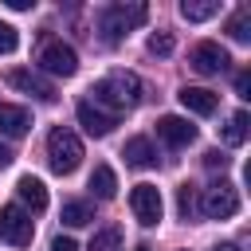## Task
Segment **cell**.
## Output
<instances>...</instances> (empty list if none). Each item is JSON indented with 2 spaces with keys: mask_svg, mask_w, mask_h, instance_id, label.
I'll use <instances>...</instances> for the list:
<instances>
[{
  "mask_svg": "<svg viewBox=\"0 0 251 251\" xmlns=\"http://www.w3.org/2000/svg\"><path fill=\"white\" fill-rule=\"evenodd\" d=\"M94 98V106L102 110V106H110V114L118 118L122 110H129V106H137L141 102V78L133 75V71H110L106 78H98L94 82V90H90Z\"/></svg>",
  "mask_w": 251,
  "mask_h": 251,
  "instance_id": "cell-1",
  "label": "cell"
},
{
  "mask_svg": "<svg viewBox=\"0 0 251 251\" xmlns=\"http://www.w3.org/2000/svg\"><path fill=\"white\" fill-rule=\"evenodd\" d=\"M145 16H149V8L145 4H106L102 12H98V27H102V35L110 39V43H118L122 35H129L133 27H141L145 24Z\"/></svg>",
  "mask_w": 251,
  "mask_h": 251,
  "instance_id": "cell-2",
  "label": "cell"
},
{
  "mask_svg": "<svg viewBox=\"0 0 251 251\" xmlns=\"http://www.w3.org/2000/svg\"><path fill=\"white\" fill-rule=\"evenodd\" d=\"M47 161H51V169H55L59 176L75 173V169L82 165V141H78V133L67 129V126H55V129L47 133Z\"/></svg>",
  "mask_w": 251,
  "mask_h": 251,
  "instance_id": "cell-3",
  "label": "cell"
},
{
  "mask_svg": "<svg viewBox=\"0 0 251 251\" xmlns=\"http://www.w3.org/2000/svg\"><path fill=\"white\" fill-rule=\"evenodd\" d=\"M200 212H204L208 220H231V216L239 212V192H235V184H231V180L208 184V188H204V200H200Z\"/></svg>",
  "mask_w": 251,
  "mask_h": 251,
  "instance_id": "cell-4",
  "label": "cell"
},
{
  "mask_svg": "<svg viewBox=\"0 0 251 251\" xmlns=\"http://www.w3.org/2000/svg\"><path fill=\"white\" fill-rule=\"evenodd\" d=\"M39 67H43L47 75L71 78V75L78 71V55H75L71 43H63V39H47V43L39 47Z\"/></svg>",
  "mask_w": 251,
  "mask_h": 251,
  "instance_id": "cell-5",
  "label": "cell"
},
{
  "mask_svg": "<svg viewBox=\"0 0 251 251\" xmlns=\"http://www.w3.org/2000/svg\"><path fill=\"white\" fill-rule=\"evenodd\" d=\"M35 235V224H31V212H24L20 204H8L0 208V239H8L12 247H27Z\"/></svg>",
  "mask_w": 251,
  "mask_h": 251,
  "instance_id": "cell-6",
  "label": "cell"
},
{
  "mask_svg": "<svg viewBox=\"0 0 251 251\" xmlns=\"http://www.w3.org/2000/svg\"><path fill=\"white\" fill-rule=\"evenodd\" d=\"M129 208H133L137 224L157 227V224H161V212H165L161 188H157V184H133V192H129Z\"/></svg>",
  "mask_w": 251,
  "mask_h": 251,
  "instance_id": "cell-7",
  "label": "cell"
},
{
  "mask_svg": "<svg viewBox=\"0 0 251 251\" xmlns=\"http://www.w3.org/2000/svg\"><path fill=\"white\" fill-rule=\"evenodd\" d=\"M157 137L165 145H173V149H184V145L196 141V126L188 118H180V114H161L157 118Z\"/></svg>",
  "mask_w": 251,
  "mask_h": 251,
  "instance_id": "cell-8",
  "label": "cell"
},
{
  "mask_svg": "<svg viewBox=\"0 0 251 251\" xmlns=\"http://www.w3.org/2000/svg\"><path fill=\"white\" fill-rule=\"evenodd\" d=\"M188 63H192V71L196 75H220V71H227V51L220 47V43H212V39H204V43H196L192 47V55H188Z\"/></svg>",
  "mask_w": 251,
  "mask_h": 251,
  "instance_id": "cell-9",
  "label": "cell"
},
{
  "mask_svg": "<svg viewBox=\"0 0 251 251\" xmlns=\"http://www.w3.org/2000/svg\"><path fill=\"white\" fill-rule=\"evenodd\" d=\"M75 114H78V126H82L90 137H106V133L118 126V118H114L110 110H98L90 98H82V102L75 106Z\"/></svg>",
  "mask_w": 251,
  "mask_h": 251,
  "instance_id": "cell-10",
  "label": "cell"
},
{
  "mask_svg": "<svg viewBox=\"0 0 251 251\" xmlns=\"http://www.w3.org/2000/svg\"><path fill=\"white\" fill-rule=\"evenodd\" d=\"M8 86L24 90V94H31V98H39V102H55V86H51L43 75H35V71H24V67L8 71Z\"/></svg>",
  "mask_w": 251,
  "mask_h": 251,
  "instance_id": "cell-11",
  "label": "cell"
},
{
  "mask_svg": "<svg viewBox=\"0 0 251 251\" xmlns=\"http://www.w3.org/2000/svg\"><path fill=\"white\" fill-rule=\"evenodd\" d=\"M176 98H180V106H184L188 114H200V118L216 114V106H220V94L208 90V86H180Z\"/></svg>",
  "mask_w": 251,
  "mask_h": 251,
  "instance_id": "cell-12",
  "label": "cell"
},
{
  "mask_svg": "<svg viewBox=\"0 0 251 251\" xmlns=\"http://www.w3.org/2000/svg\"><path fill=\"white\" fill-rule=\"evenodd\" d=\"M122 157H126V165H129V169H157V161H161L149 137H129V141H126V149H122Z\"/></svg>",
  "mask_w": 251,
  "mask_h": 251,
  "instance_id": "cell-13",
  "label": "cell"
},
{
  "mask_svg": "<svg viewBox=\"0 0 251 251\" xmlns=\"http://www.w3.org/2000/svg\"><path fill=\"white\" fill-rule=\"evenodd\" d=\"M31 129V114L24 106H12V102H0V133L8 137H24Z\"/></svg>",
  "mask_w": 251,
  "mask_h": 251,
  "instance_id": "cell-14",
  "label": "cell"
},
{
  "mask_svg": "<svg viewBox=\"0 0 251 251\" xmlns=\"http://www.w3.org/2000/svg\"><path fill=\"white\" fill-rule=\"evenodd\" d=\"M16 192H20V200H24L31 212H43V208H47V188H43L39 176H31V173L20 176V180H16Z\"/></svg>",
  "mask_w": 251,
  "mask_h": 251,
  "instance_id": "cell-15",
  "label": "cell"
},
{
  "mask_svg": "<svg viewBox=\"0 0 251 251\" xmlns=\"http://www.w3.org/2000/svg\"><path fill=\"white\" fill-rule=\"evenodd\" d=\"M90 192H94L98 200H110V196L118 192V176H114L110 165H94V173H90Z\"/></svg>",
  "mask_w": 251,
  "mask_h": 251,
  "instance_id": "cell-16",
  "label": "cell"
},
{
  "mask_svg": "<svg viewBox=\"0 0 251 251\" xmlns=\"http://www.w3.org/2000/svg\"><path fill=\"white\" fill-rule=\"evenodd\" d=\"M180 16H184L188 24H204V20L220 16V0H184V4H180Z\"/></svg>",
  "mask_w": 251,
  "mask_h": 251,
  "instance_id": "cell-17",
  "label": "cell"
},
{
  "mask_svg": "<svg viewBox=\"0 0 251 251\" xmlns=\"http://www.w3.org/2000/svg\"><path fill=\"white\" fill-rule=\"evenodd\" d=\"M247 133H251V118H247V110H235L227 118V126H224V141L227 145H243Z\"/></svg>",
  "mask_w": 251,
  "mask_h": 251,
  "instance_id": "cell-18",
  "label": "cell"
},
{
  "mask_svg": "<svg viewBox=\"0 0 251 251\" xmlns=\"http://www.w3.org/2000/svg\"><path fill=\"white\" fill-rule=\"evenodd\" d=\"M67 227H86L90 220H94V208L86 204V200H67L63 204V216H59Z\"/></svg>",
  "mask_w": 251,
  "mask_h": 251,
  "instance_id": "cell-19",
  "label": "cell"
},
{
  "mask_svg": "<svg viewBox=\"0 0 251 251\" xmlns=\"http://www.w3.org/2000/svg\"><path fill=\"white\" fill-rule=\"evenodd\" d=\"M224 31H227L235 43H247V39H251V8H247V4H243V8H235V16L227 20V27H224Z\"/></svg>",
  "mask_w": 251,
  "mask_h": 251,
  "instance_id": "cell-20",
  "label": "cell"
},
{
  "mask_svg": "<svg viewBox=\"0 0 251 251\" xmlns=\"http://www.w3.org/2000/svg\"><path fill=\"white\" fill-rule=\"evenodd\" d=\"M90 251H122V227H102V231H94V239H90Z\"/></svg>",
  "mask_w": 251,
  "mask_h": 251,
  "instance_id": "cell-21",
  "label": "cell"
},
{
  "mask_svg": "<svg viewBox=\"0 0 251 251\" xmlns=\"http://www.w3.org/2000/svg\"><path fill=\"white\" fill-rule=\"evenodd\" d=\"M196 208H200V200H196V184H180V188H176V212H180V220H192Z\"/></svg>",
  "mask_w": 251,
  "mask_h": 251,
  "instance_id": "cell-22",
  "label": "cell"
},
{
  "mask_svg": "<svg viewBox=\"0 0 251 251\" xmlns=\"http://www.w3.org/2000/svg\"><path fill=\"white\" fill-rule=\"evenodd\" d=\"M145 47H149V55H161V59L173 55V31H153Z\"/></svg>",
  "mask_w": 251,
  "mask_h": 251,
  "instance_id": "cell-23",
  "label": "cell"
},
{
  "mask_svg": "<svg viewBox=\"0 0 251 251\" xmlns=\"http://www.w3.org/2000/svg\"><path fill=\"white\" fill-rule=\"evenodd\" d=\"M16 47H20V35H16V27L0 20V55H12Z\"/></svg>",
  "mask_w": 251,
  "mask_h": 251,
  "instance_id": "cell-24",
  "label": "cell"
},
{
  "mask_svg": "<svg viewBox=\"0 0 251 251\" xmlns=\"http://www.w3.org/2000/svg\"><path fill=\"white\" fill-rule=\"evenodd\" d=\"M227 161H231V157L220 153V149H208V153H204V165H208V169H227Z\"/></svg>",
  "mask_w": 251,
  "mask_h": 251,
  "instance_id": "cell-25",
  "label": "cell"
},
{
  "mask_svg": "<svg viewBox=\"0 0 251 251\" xmlns=\"http://www.w3.org/2000/svg\"><path fill=\"white\" fill-rule=\"evenodd\" d=\"M247 90H251V75H247V71H239V75H235V94H239V98H247Z\"/></svg>",
  "mask_w": 251,
  "mask_h": 251,
  "instance_id": "cell-26",
  "label": "cell"
},
{
  "mask_svg": "<svg viewBox=\"0 0 251 251\" xmlns=\"http://www.w3.org/2000/svg\"><path fill=\"white\" fill-rule=\"evenodd\" d=\"M51 251H78V243H75L71 235H55V243H51Z\"/></svg>",
  "mask_w": 251,
  "mask_h": 251,
  "instance_id": "cell-27",
  "label": "cell"
},
{
  "mask_svg": "<svg viewBox=\"0 0 251 251\" xmlns=\"http://www.w3.org/2000/svg\"><path fill=\"white\" fill-rule=\"evenodd\" d=\"M8 8H12V12H31L35 0H8Z\"/></svg>",
  "mask_w": 251,
  "mask_h": 251,
  "instance_id": "cell-28",
  "label": "cell"
},
{
  "mask_svg": "<svg viewBox=\"0 0 251 251\" xmlns=\"http://www.w3.org/2000/svg\"><path fill=\"white\" fill-rule=\"evenodd\" d=\"M4 165H12V149L0 141V169H4Z\"/></svg>",
  "mask_w": 251,
  "mask_h": 251,
  "instance_id": "cell-29",
  "label": "cell"
},
{
  "mask_svg": "<svg viewBox=\"0 0 251 251\" xmlns=\"http://www.w3.org/2000/svg\"><path fill=\"white\" fill-rule=\"evenodd\" d=\"M212 251H239V247H235V243H216Z\"/></svg>",
  "mask_w": 251,
  "mask_h": 251,
  "instance_id": "cell-30",
  "label": "cell"
},
{
  "mask_svg": "<svg viewBox=\"0 0 251 251\" xmlns=\"http://www.w3.org/2000/svg\"><path fill=\"white\" fill-rule=\"evenodd\" d=\"M137 251H149V247H145V243H141V247H137Z\"/></svg>",
  "mask_w": 251,
  "mask_h": 251,
  "instance_id": "cell-31",
  "label": "cell"
}]
</instances>
